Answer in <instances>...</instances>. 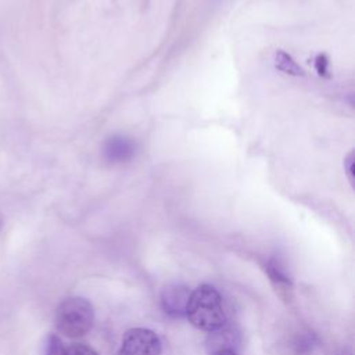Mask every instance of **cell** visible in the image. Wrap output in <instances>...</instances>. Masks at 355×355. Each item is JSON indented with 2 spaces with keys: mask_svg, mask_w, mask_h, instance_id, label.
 I'll use <instances>...</instances> for the list:
<instances>
[{
  "mask_svg": "<svg viewBox=\"0 0 355 355\" xmlns=\"http://www.w3.org/2000/svg\"><path fill=\"white\" fill-rule=\"evenodd\" d=\"M186 316L189 322L205 331H212L226 324V313L218 290L209 284H201L190 293Z\"/></svg>",
  "mask_w": 355,
  "mask_h": 355,
  "instance_id": "cell-1",
  "label": "cell"
},
{
  "mask_svg": "<svg viewBox=\"0 0 355 355\" xmlns=\"http://www.w3.org/2000/svg\"><path fill=\"white\" fill-rule=\"evenodd\" d=\"M55 329L62 336L76 338L89 333L94 324V308L83 297L64 300L55 311Z\"/></svg>",
  "mask_w": 355,
  "mask_h": 355,
  "instance_id": "cell-2",
  "label": "cell"
},
{
  "mask_svg": "<svg viewBox=\"0 0 355 355\" xmlns=\"http://www.w3.org/2000/svg\"><path fill=\"white\" fill-rule=\"evenodd\" d=\"M161 340L150 329H129L122 338L118 355H161Z\"/></svg>",
  "mask_w": 355,
  "mask_h": 355,
  "instance_id": "cell-3",
  "label": "cell"
},
{
  "mask_svg": "<svg viewBox=\"0 0 355 355\" xmlns=\"http://www.w3.org/2000/svg\"><path fill=\"white\" fill-rule=\"evenodd\" d=\"M190 293L191 291L180 283L166 286L161 293V305L164 311L173 318L184 316Z\"/></svg>",
  "mask_w": 355,
  "mask_h": 355,
  "instance_id": "cell-4",
  "label": "cell"
},
{
  "mask_svg": "<svg viewBox=\"0 0 355 355\" xmlns=\"http://www.w3.org/2000/svg\"><path fill=\"white\" fill-rule=\"evenodd\" d=\"M135 153H136L135 141L122 135H115L108 137L103 147V155L105 161L111 164L128 162L135 157Z\"/></svg>",
  "mask_w": 355,
  "mask_h": 355,
  "instance_id": "cell-5",
  "label": "cell"
},
{
  "mask_svg": "<svg viewBox=\"0 0 355 355\" xmlns=\"http://www.w3.org/2000/svg\"><path fill=\"white\" fill-rule=\"evenodd\" d=\"M239 343H240L239 333L233 327L223 324L222 327L209 331L207 337V349H208V354H214L225 349L237 351Z\"/></svg>",
  "mask_w": 355,
  "mask_h": 355,
  "instance_id": "cell-6",
  "label": "cell"
},
{
  "mask_svg": "<svg viewBox=\"0 0 355 355\" xmlns=\"http://www.w3.org/2000/svg\"><path fill=\"white\" fill-rule=\"evenodd\" d=\"M275 67H276V69H279L283 73H287L290 76H302L304 75L302 68L294 61V58L282 50L276 51V54H275Z\"/></svg>",
  "mask_w": 355,
  "mask_h": 355,
  "instance_id": "cell-7",
  "label": "cell"
},
{
  "mask_svg": "<svg viewBox=\"0 0 355 355\" xmlns=\"http://www.w3.org/2000/svg\"><path fill=\"white\" fill-rule=\"evenodd\" d=\"M266 273L269 275L270 280H273L276 284H284L291 286V277L287 273L286 268L280 263L279 259L272 258L266 263Z\"/></svg>",
  "mask_w": 355,
  "mask_h": 355,
  "instance_id": "cell-8",
  "label": "cell"
},
{
  "mask_svg": "<svg viewBox=\"0 0 355 355\" xmlns=\"http://www.w3.org/2000/svg\"><path fill=\"white\" fill-rule=\"evenodd\" d=\"M64 345L57 334H49L44 343V355H64Z\"/></svg>",
  "mask_w": 355,
  "mask_h": 355,
  "instance_id": "cell-9",
  "label": "cell"
},
{
  "mask_svg": "<svg viewBox=\"0 0 355 355\" xmlns=\"http://www.w3.org/2000/svg\"><path fill=\"white\" fill-rule=\"evenodd\" d=\"M64 355H98V352L86 344H72L65 348Z\"/></svg>",
  "mask_w": 355,
  "mask_h": 355,
  "instance_id": "cell-10",
  "label": "cell"
},
{
  "mask_svg": "<svg viewBox=\"0 0 355 355\" xmlns=\"http://www.w3.org/2000/svg\"><path fill=\"white\" fill-rule=\"evenodd\" d=\"M344 169H345V175H347L348 180L352 184L354 183V178H355V155H354L352 150L344 158Z\"/></svg>",
  "mask_w": 355,
  "mask_h": 355,
  "instance_id": "cell-11",
  "label": "cell"
},
{
  "mask_svg": "<svg viewBox=\"0 0 355 355\" xmlns=\"http://www.w3.org/2000/svg\"><path fill=\"white\" fill-rule=\"evenodd\" d=\"M315 68H316V71H318L319 75L327 76V72H329V61H327L326 55H323V54L316 55V58H315Z\"/></svg>",
  "mask_w": 355,
  "mask_h": 355,
  "instance_id": "cell-12",
  "label": "cell"
},
{
  "mask_svg": "<svg viewBox=\"0 0 355 355\" xmlns=\"http://www.w3.org/2000/svg\"><path fill=\"white\" fill-rule=\"evenodd\" d=\"M209 355H239V354L234 349H225V351H218V352H214Z\"/></svg>",
  "mask_w": 355,
  "mask_h": 355,
  "instance_id": "cell-13",
  "label": "cell"
},
{
  "mask_svg": "<svg viewBox=\"0 0 355 355\" xmlns=\"http://www.w3.org/2000/svg\"><path fill=\"white\" fill-rule=\"evenodd\" d=\"M0 227H1V216H0Z\"/></svg>",
  "mask_w": 355,
  "mask_h": 355,
  "instance_id": "cell-14",
  "label": "cell"
}]
</instances>
